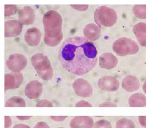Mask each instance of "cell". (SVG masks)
Masks as SVG:
<instances>
[{"label": "cell", "instance_id": "cell-1", "mask_svg": "<svg viewBox=\"0 0 151 128\" xmlns=\"http://www.w3.org/2000/svg\"><path fill=\"white\" fill-rule=\"evenodd\" d=\"M61 65L74 75L90 72L97 64V49L92 42L82 36L69 37L59 49Z\"/></svg>", "mask_w": 151, "mask_h": 128}, {"label": "cell", "instance_id": "cell-2", "mask_svg": "<svg viewBox=\"0 0 151 128\" xmlns=\"http://www.w3.org/2000/svg\"><path fill=\"white\" fill-rule=\"evenodd\" d=\"M31 64L37 74L43 80H50L53 77V68L49 58L43 53H36L31 57Z\"/></svg>", "mask_w": 151, "mask_h": 128}, {"label": "cell", "instance_id": "cell-3", "mask_svg": "<svg viewBox=\"0 0 151 128\" xmlns=\"http://www.w3.org/2000/svg\"><path fill=\"white\" fill-rule=\"evenodd\" d=\"M94 20L99 27H112L117 22V13L110 7L100 6L94 12Z\"/></svg>", "mask_w": 151, "mask_h": 128}, {"label": "cell", "instance_id": "cell-4", "mask_svg": "<svg viewBox=\"0 0 151 128\" xmlns=\"http://www.w3.org/2000/svg\"><path fill=\"white\" fill-rule=\"evenodd\" d=\"M114 53L119 56L134 55L139 51V46L134 40L127 37H120L112 44Z\"/></svg>", "mask_w": 151, "mask_h": 128}, {"label": "cell", "instance_id": "cell-5", "mask_svg": "<svg viewBox=\"0 0 151 128\" xmlns=\"http://www.w3.org/2000/svg\"><path fill=\"white\" fill-rule=\"evenodd\" d=\"M45 33H58L62 31V17L55 10H49L43 16Z\"/></svg>", "mask_w": 151, "mask_h": 128}, {"label": "cell", "instance_id": "cell-6", "mask_svg": "<svg viewBox=\"0 0 151 128\" xmlns=\"http://www.w3.org/2000/svg\"><path fill=\"white\" fill-rule=\"evenodd\" d=\"M27 65V58L20 53L11 54L6 60V66L11 72H21Z\"/></svg>", "mask_w": 151, "mask_h": 128}, {"label": "cell", "instance_id": "cell-7", "mask_svg": "<svg viewBox=\"0 0 151 128\" xmlns=\"http://www.w3.org/2000/svg\"><path fill=\"white\" fill-rule=\"evenodd\" d=\"M73 90L77 94V96L88 98L93 95V87L87 80L83 78L76 79L72 83Z\"/></svg>", "mask_w": 151, "mask_h": 128}, {"label": "cell", "instance_id": "cell-8", "mask_svg": "<svg viewBox=\"0 0 151 128\" xmlns=\"http://www.w3.org/2000/svg\"><path fill=\"white\" fill-rule=\"evenodd\" d=\"M23 83V75L21 72L7 73L4 76V89L5 91L16 89Z\"/></svg>", "mask_w": 151, "mask_h": 128}, {"label": "cell", "instance_id": "cell-9", "mask_svg": "<svg viewBox=\"0 0 151 128\" xmlns=\"http://www.w3.org/2000/svg\"><path fill=\"white\" fill-rule=\"evenodd\" d=\"M99 88L105 92H114L119 89V81L113 76H103L97 82Z\"/></svg>", "mask_w": 151, "mask_h": 128}, {"label": "cell", "instance_id": "cell-10", "mask_svg": "<svg viewBox=\"0 0 151 128\" xmlns=\"http://www.w3.org/2000/svg\"><path fill=\"white\" fill-rule=\"evenodd\" d=\"M23 25L18 20H7L4 23V35L5 37H16L21 34Z\"/></svg>", "mask_w": 151, "mask_h": 128}, {"label": "cell", "instance_id": "cell-11", "mask_svg": "<svg viewBox=\"0 0 151 128\" xmlns=\"http://www.w3.org/2000/svg\"><path fill=\"white\" fill-rule=\"evenodd\" d=\"M24 92L29 99H37L39 96H41L43 92V85L39 81L32 80L26 84Z\"/></svg>", "mask_w": 151, "mask_h": 128}, {"label": "cell", "instance_id": "cell-12", "mask_svg": "<svg viewBox=\"0 0 151 128\" xmlns=\"http://www.w3.org/2000/svg\"><path fill=\"white\" fill-rule=\"evenodd\" d=\"M41 37L42 33L37 27H31L25 32V42L31 47L39 45L40 41H41Z\"/></svg>", "mask_w": 151, "mask_h": 128}, {"label": "cell", "instance_id": "cell-13", "mask_svg": "<svg viewBox=\"0 0 151 128\" xmlns=\"http://www.w3.org/2000/svg\"><path fill=\"white\" fill-rule=\"evenodd\" d=\"M18 21L22 25H30L33 24L35 21V12L31 7L25 6L21 10H19L18 13Z\"/></svg>", "mask_w": 151, "mask_h": 128}, {"label": "cell", "instance_id": "cell-14", "mask_svg": "<svg viewBox=\"0 0 151 128\" xmlns=\"http://www.w3.org/2000/svg\"><path fill=\"white\" fill-rule=\"evenodd\" d=\"M83 34L84 38H86L88 41H95L101 36V29L95 23H89L84 27Z\"/></svg>", "mask_w": 151, "mask_h": 128}, {"label": "cell", "instance_id": "cell-15", "mask_svg": "<svg viewBox=\"0 0 151 128\" xmlns=\"http://www.w3.org/2000/svg\"><path fill=\"white\" fill-rule=\"evenodd\" d=\"M117 64H118V59L115 55L112 53H103L99 57V66L103 69H112L116 67Z\"/></svg>", "mask_w": 151, "mask_h": 128}, {"label": "cell", "instance_id": "cell-16", "mask_svg": "<svg viewBox=\"0 0 151 128\" xmlns=\"http://www.w3.org/2000/svg\"><path fill=\"white\" fill-rule=\"evenodd\" d=\"M121 86L127 92H135L140 88V81L136 76L127 75L122 80Z\"/></svg>", "mask_w": 151, "mask_h": 128}, {"label": "cell", "instance_id": "cell-17", "mask_svg": "<svg viewBox=\"0 0 151 128\" xmlns=\"http://www.w3.org/2000/svg\"><path fill=\"white\" fill-rule=\"evenodd\" d=\"M93 118L90 116H76L71 120L70 128H92Z\"/></svg>", "mask_w": 151, "mask_h": 128}, {"label": "cell", "instance_id": "cell-18", "mask_svg": "<svg viewBox=\"0 0 151 128\" xmlns=\"http://www.w3.org/2000/svg\"><path fill=\"white\" fill-rule=\"evenodd\" d=\"M133 32L136 37L138 43L141 46H146V23L140 22L134 25Z\"/></svg>", "mask_w": 151, "mask_h": 128}, {"label": "cell", "instance_id": "cell-19", "mask_svg": "<svg viewBox=\"0 0 151 128\" xmlns=\"http://www.w3.org/2000/svg\"><path fill=\"white\" fill-rule=\"evenodd\" d=\"M63 38L62 31L58 33H45L44 34V42L47 46L54 47L61 43V40Z\"/></svg>", "mask_w": 151, "mask_h": 128}, {"label": "cell", "instance_id": "cell-20", "mask_svg": "<svg viewBox=\"0 0 151 128\" xmlns=\"http://www.w3.org/2000/svg\"><path fill=\"white\" fill-rule=\"evenodd\" d=\"M130 107H144L146 106V96L142 93H133L128 99Z\"/></svg>", "mask_w": 151, "mask_h": 128}, {"label": "cell", "instance_id": "cell-21", "mask_svg": "<svg viewBox=\"0 0 151 128\" xmlns=\"http://www.w3.org/2000/svg\"><path fill=\"white\" fill-rule=\"evenodd\" d=\"M26 106V102L23 98L18 96H14L9 98L5 102V107H24Z\"/></svg>", "mask_w": 151, "mask_h": 128}, {"label": "cell", "instance_id": "cell-22", "mask_svg": "<svg viewBox=\"0 0 151 128\" xmlns=\"http://www.w3.org/2000/svg\"><path fill=\"white\" fill-rule=\"evenodd\" d=\"M133 14L139 19H145L146 18V5L144 4H138L133 6Z\"/></svg>", "mask_w": 151, "mask_h": 128}, {"label": "cell", "instance_id": "cell-23", "mask_svg": "<svg viewBox=\"0 0 151 128\" xmlns=\"http://www.w3.org/2000/svg\"><path fill=\"white\" fill-rule=\"evenodd\" d=\"M135 123L132 120L121 118L116 122V128H135Z\"/></svg>", "mask_w": 151, "mask_h": 128}, {"label": "cell", "instance_id": "cell-24", "mask_svg": "<svg viewBox=\"0 0 151 128\" xmlns=\"http://www.w3.org/2000/svg\"><path fill=\"white\" fill-rule=\"evenodd\" d=\"M17 12V6L16 5L7 4L4 6V15L5 17H10L14 15Z\"/></svg>", "mask_w": 151, "mask_h": 128}, {"label": "cell", "instance_id": "cell-25", "mask_svg": "<svg viewBox=\"0 0 151 128\" xmlns=\"http://www.w3.org/2000/svg\"><path fill=\"white\" fill-rule=\"evenodd\" d=\"M92 128H112V125L107 120H98L94 122Z\"/></svg>", "mask_w": 151, "mask_h": 128}, {"label": "cell", "instance_id": "cell-26", "mask_svg": "<svg viewBox=\"0 0 151 128\" xmlns=\"http://www.w3.org/2000/svg\"><path fill=\"white\" fill-rule=\"evenodd\" d=\"M36 106L37 107H52L53 106V103L47 99H42V100H39L36 103Z\"/></svg>", "mask_w": 151, "mask_h": 128}, {"label": "cell", "instance_id": "cell-27", "mask_svg": "<svg viewBox=\"0 0 151 128\" xmlns=\"http://www.w3.org/2000/svg\"><path fill=\"white\" fill-rule=\"evenodd\" d=\"M71 7L75 10H77V11H86V10L89 8L88 5H75V4H72Z\"/></svg>", "mask_w": 151, "mask_h": 128}, {"label": "cell", "instance_id": "cell-28", "mask_svg": "<svg viewBox=\"0 0 151 128\" xmlns=\"http://www.w3.org/2000/svg\"><path fill=\"white\" fill-rule=\"evenodd\" d=\"M75 106L76 107H91L92 105L89 102H87L85 100H80L75 104Z\"/></svg>", "mask_w": 151, "mask_h": 128}, {"label": "cell", "instance_id": "cell-29", "mask_svg": "<svg viewBox=\"0 0 151 128\" xmlns=\"http://www.w3.org/2000/svg\"><path fill=\"white\" fill-rule=\"evenodd\" d=\"M12 125V120L11 117L9 116H5L4 117V128H10Z\"/></svg>", "mask_w": 151, "mask_h": 128}, {"label": "cell", "instance_id": "cell-30", "mask_svg": "<svg viewBox=\"0 0 151 128\" xmlns=\"http://www.w3.org/2000/svg\"><path fill=\"white\" fill-rule=\"evenodd\" d=\"M33 128H50V127H49V125L46 123V122L39 121V122H37V123L34 125V127H33Z\"/></svg>", "mask_w": 151, "mask_h": 128}, {"label": "cell", "instance_id": "cell-31", "mask_svg": "<svg viewBox=\"0 0 151 128\" xmlns=\"http://www.w3.org/2000/svg\"><path fill=\"white\" fill-rule=\"evenodd\" d=\"M138 121L142 127H146V116H139L138 117Z\"/></svg>", "mask_w": 151, "mask_h": 128}, {"label": "cell", "instance_id": "cell-32", "mask_svg": "<svg viewBox=\"0 0 151 128\" xmlns=\"http://www.w3.org/2000/svg\"><path fill=\"white\" fill-rule=\"evenodd\" d=\"M50 118L52 120H54L56 122H60V121H63L67 118V116H50Z\"/></svg>", "mask_w": 151, "mask_h": 128}, {"label": "cell", "instance_id": "cell-33", "mask_svg": "<svg viewBox=\"0 0 151 128\" xmlns=\"http://www.w3.org/2000/svg\"><path fill=\"white\" fill-rule=\"evenodd\" d=\"M99 106L100 107H115L116 104L112 103V102H104V103H101Z\"/></svg>", "mask_w": 151, "mask_h": 128}, {"label": "cell", "instance_id": "cell-34", "mask_svg": "<svg viewBox=\"0 0 151 128\" xmlns=\"http://www.w3.org/2000/svg\"><path fill=\"white\" fill-rule=\"evenodd\" d=\"M12 128H30L29 125H26V124H22V123H19V124H16L14 125Z\"/></svg>", "mask_w": 151, "mask_h": 128}, {"label": "cell", "instance_id": "cell-35", "mask_svg": "<svg viewBox=\"0 0 151 128\" xmlns=\"http://www.w3.org/2000/svg\"><path fill=\"white\" fill-rule=\"evenodd\" d=\"M31 117L30 116H17V119L21 120V121H24V120H29Z\"/></svg>", "mask_w": 151, "mask_h": 128}, {"label": "cell", "instance_id": "cell-36", "mask_svg": "<svg viewBox=\"0 0 151 128\" xmlns=\"http://www.w3.org/2000/svg\"><path fill=\"white\" fill-rule=\"evenodd\" d=\"M142 87H143V91L146 92V83H145V82L143 83V86Z\"/></svg>", "mask_w": 151, "mask_h": 128}, {"label": "cell", "instance_id": "cell-37", "mask_svg": "<svg viewBox=\"0 0 151 128\" xmlns=\"http://www.w3.org/2000/svg\"><path fill=\"white\" fill-rule=\"evenodd\" d=\"M58 128H63V127H58Z\"/></svg>", "mask_w": 151, "mask_h": 128}]
</instances>
